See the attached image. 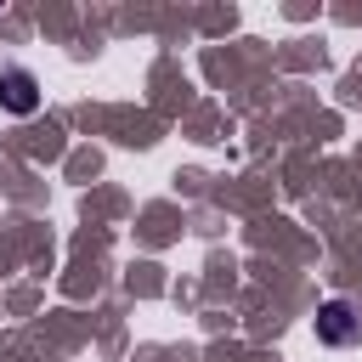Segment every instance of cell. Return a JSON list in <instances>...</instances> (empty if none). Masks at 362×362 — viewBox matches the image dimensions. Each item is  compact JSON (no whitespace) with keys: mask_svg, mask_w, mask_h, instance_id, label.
Here are the masks:
<instances>
[{"mask_svg":"<svg viewBox=\"0 0 362 362\" xmlns=\"http://www.w3.org/2000/svg\"><path fill=\"white\" fill-rule=\"evenodd\" d=\"M0 107H6V113H34V107H40V96H34V74L6 68V74H0Z\"/></svg>","mask_w":362,"mask_h":362,"instance_id":"1","label":"cell"}]
</instances>
